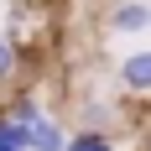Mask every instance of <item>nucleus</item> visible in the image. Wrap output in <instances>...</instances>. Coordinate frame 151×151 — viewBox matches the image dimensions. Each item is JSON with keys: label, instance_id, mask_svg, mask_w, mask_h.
<instances>
[{"label": "nucleus", "instance_id": "obj_1", "mask_svg": "<svg viewBox=\"0 0 151 151\" xmlns=\"http://www.w3.org/2000/svg\"><path fill=\"white\" fill-rule=\"evenodd\" d=\"M120 89L130 99H151V47H136L120 58Z\"/></svg>", "mask_w": 151, "mask_h": 151}, {"label": "nucleus", "instance_id": "obj_2", "mask_svg": "<svg viewBox=\"0 0 151 151\" xmlns=\"http://www.w3.org/2000/svg\"><path fill=\"white\" fill-rule=\"evenodd\" d=\"M104 26L115 31V37H136V31L151 26V5H146V0H115L109 16H104Z\"/></svg>", "mask_w": 151, "mask_h": 151}, {"label": "nucleus", "instance_id": "obj_3", "mask_svg": "<svg viewBox=\"0 0 151 151\" xmlns=\"http://www.w3.org/2000/svg\"><path fill=\"white\" fill-rule=\"evenodd\" d=\"M63 146H68V136H63L58 120H47V115H42V120L26 125V151H63Z\"/></svg>", "mask_w": 151, "mask_h": 151}, {"label": "nucleus", "instance_id": "obj_4", "mask_svg": "<svg viewBox=\"0 0 151 151\" xmlns=\"http://www.w3.org/2000/svg\"><path fill=\"white\" fill-rule=\"evenodd\" d=\"M0 151H26V125L0 115Z\"/></svg>", "mask_w": 151, "mask_h": 151}, {"label": "nucleus", "instance_id": "obj_5", "mask_svg": "<svg viewBox=\"0 0 151 151\" xmlns=\"http://www.w3.org/2000/svg\"><path fill=\"white\" fill-rule=\"evenodd\" d=\"M63 151H115V146H109L99 130H78V136H68V146H63Z\"/></svg>", "mask_w": 151, "mask_h": 151}, {"label": "nucleus", "instance_id": "obj_6", "mask_svg": "<svg viewBox=\"0 0 151 151\" xmlns=\"http://www.w3.org/2000/svg\"><path fill=\"white\" fill-rule=\"evenodd\" d=\"M11 78H16V42L0 37V83H11Z\"/></svg>", "mask_w": 151, "mask_h": 151}, {"label": "nucleus", "instance_id": "obj_7", "mask_svg": "<svg viewBox=\"0 0 151 151\" xmlns=\"http://www.w3.org/2000/svg\"><path fill=\"white\" fill-rule=\"evenodd\" d=\"M31 5H42V11H58V0H31Z\"/></svg>", "mask_w": 151, "mask_h": 151}]
</instances>
